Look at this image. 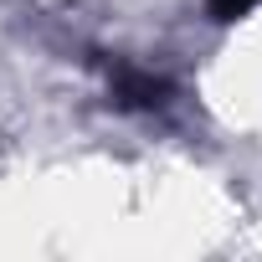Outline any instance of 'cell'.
Listing matches in <instances>:
<instances>
[{
  "label": "cell",
  "mask_w": 262,
  "mask_h": 262,
  "mask_svg": "<svg viewBox=\"0 0 262 262\" xmlns=\"http://www.w3.org/2000/svg\"><path fill=\"white\" fill-rule=\"evenodd\" d=\"M108 82H113V98L123 103V108H165L170 103V82L165 77H155V72H139V67H113L108 72Z\"/></svg>",
  "instance_id": "cell-1"
},
{
  "label": "cell",
  "mask_w": 262,
  "mask_h": 262,
  "mask_svg": "<svg viewBox=\"0 0 262 262\" xmlns=\"http://www.w3.org/2000/svg\"><path fill=\"white\" fill-rule=\"evenodd\" d=\"M211 6V21H242V16H252L262 0H206Z\"/></svg>",
  "instance_id": "cell-2"
}]
</instances>
